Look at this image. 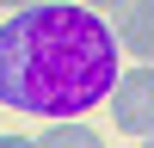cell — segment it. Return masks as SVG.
Masks as SVG:
<instances>
[{"label":"cell","instance_id":"3957f363","mask_svg":"<svg viewBox=\"0 0 154 148\" xmlns=\"http://www.w3.org/2000/svg\"><path fill=\"white\" fill-rule=\"evenodd\" d=\"M111 37L123 56L154 62V0H117L111 6Z\"/></svg>","mask_w":154,"mask_h":148},{"label":"cell","instance_id":"52a82bcc","mask_svg":"<svg viewBox=\"0 0 154 148\" xmlns=\"http://www.w3.org/2000/svg\"><path fill=\"white\" fill-rule=\"evenodd\" d=\"M80 6H93V12H111V6H117V0H80Z\"/></svg>","mask_w":154,"mask_h":148},{"label":"cell","instance_id":"277c9868","mask_svg":"<svg viewBox=\"0 0 154 148\" xmlns=\"http://www.w3.org/2000/svg\"><path fill=\"white\" fill-rule=\"evenodd\" d=\"M31 148H105V136H99L86 117H49L43 130L31 136Z\"/></svg>","mask_w":154,"mask_h":148},{"label":"cell","instance_id":"8992f818","mask_svg":"<svg viewBox=\"0 0 154 148\" xmlns=\"http://www.w3.org/2000/svg\"><path fill=\"white\" fill-rule=\"evenodd\" d=\"M0 6H6V12H19V6H43V0H0Z\"/></svg>","mask_w":154,"mask_h":148},{"label":"cell","instance_id":"7a4b0ae2","mask_svg":"<svg viewBox=\"0 0 154 148\" xmlns=\"http://www.w3.org/2000/svg\"><path fill=\"white\" fill-rule=\"evenodd\" d=\"M105 105H111V123H117L123 136H136V142H142V136L154 130V62L117 68V80H111Z\"/></svg>","mask_w":154,"mask_h":148},{"label":"cell","instance_id":"ba28073f","mask_svg":"<svg viewBox=\"0 0 154 148\" xmlns=\"http://www.w3.org/2000/svg\"><path fill=\"white\" fill-rule=\"evenodd\" d=\"M142 148H154V130H148V136H142Z\"/></svg>","mask_w":154,"mask_h":148},{"label":"cell","instance_id":"5b68a950","mask_svg":"<svg viewBox=\"0 0 154 148\" xmlns=\"http://www.w3.org/2000/svg\"><path fill=\"white\" fill-rule=\"evenodd\" d=\"M0 148H31V136H12V130H0Z\"/></svg>","mask_w":154,"mask_h":148},{"label":"cell","instance_id":"6da1fadb","mask_svg":"<svg viewBox=\"0 0 154 148\" xmlns=\"http://www.w3.org/2000/svg\"><path fill=\"white\" fill-rule=\"evenodd\" d=\"M117 68L123 49L105 12L80 0L19 6L0 25V105L25 117H86L93 105H105Z\"/></svg>","mask_w":154,"mask_h":148}]
</instances>
